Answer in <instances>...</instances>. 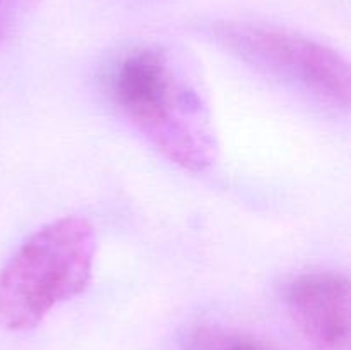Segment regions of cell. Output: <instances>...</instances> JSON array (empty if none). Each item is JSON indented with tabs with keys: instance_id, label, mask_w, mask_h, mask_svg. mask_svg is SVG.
<instances>
[{
	"instance_id": "obj_1",
	"label": "cell",
	"mask_w": 351,
	"mask_h": 350,
	"mask_svg": "<svg viewBox=\"0 0 351 350\" xmlns=\"http://www.w3.org/2000/svg\"><path fill=\"white\" fill-rule=\"evenodd\" d=\"M110 93L130 126L170 163L204 172L216 161L218 139L197 72L158 45L129 51L115 67Z\"/></svg>"
},
{
	"instance_id": "obj_2",
	"label": "cell",
	"mask_w": 351,
	"mask_h": 350,
	"mask_svg": "<svg viewBox=\"0 0 351 350\" xmlns=\"http://www.w3.org/2000/svg\"><path fill=\"white\" fill-rule=\"evenodd\" d=\"M98 250L93 223L62 216L31 233L0 270V328L29 331L88 288Z\"/></svg>"
},
{
	"instance_id": "obj_3",
	"label": "cell",
	"mask_w": 351,
	"mask_h": 350,
	"mask_svg": "<svg viewBox=\"0 0 351 350\" xmlns=\"http://www.w3.org/2000/svg\"><path fill=\"white\" fill-rule=\"evenodd\" d=\"M215 36L242 60L261 71L332 108L348 110L350 65L335 48L293 31L247 23L218 24Z\"/></svg>"
},
{
	"instance_id": "obj_4",
	"label": "cell",
	"mask_w": 351,
	"mask_h": 350,
	"mask_svg": "<svg viewBox=\"0 0 351 350\" xmlns=\"http://www.w3.org/2000/svg\"><path fill=\"white\" fill-rule=\"evenodd\" d=\"M291 321L319 350H345L351 331L350 280L338 271H307L285 288Z\"/></svg>"
},
{
	"instance_id": "obj_5",
	"label": "cell",
	"mask_w": 351,
	"mask_h": 350,
	"mask_svg": "<svg viewBox=\"0 0 351 350\" xmlns=\"http://www.w3.org/2000/svg\"><path fill=\"white\" fill-rule=\"evenodd\" d=\"M189 350H271L252 335L223 328H201L192 335Z\"/></svg>"
},
{
	"instance_id": "obj_6",
	"label": "cell",
	"mask_w": 351,
	"mask_h": 350,
	"mask_svg": "<svg viewBox=\"0 0 351 350\" xmlns=\"http://www.w3.org/2000/svg\"><path fill=\"white\" fill-rule=\"evenodd\" d=\"M19 3H23V5H31V3H34L36 0H17Z\"/></svg>"
},
{
	"instance_id": "obj_7",
	"label": "cell",
	"mask_w": 351,
	"mask_h": 350,
	"mask_svg": "<svg viewBox=\"0 0 351 350\" xmlns=\"http://www.w3.org/2000/svg\"><path fill=\"white\" fill-rule=\"evenodd\" d=\"M2 31H3V24H2V10H0V40H2Z\"/></svg>"
}]
</instances>
